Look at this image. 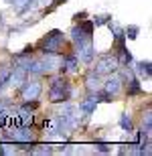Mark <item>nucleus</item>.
<instances>
[{
	"mask_svg": "<svg viewBox=\"0 0 152 156\" xmlns=\"http://www.w3.org/2000/svg\"><path fill=\"white\" fill-rule=\"evenodd\" d=\"M136 71H138V73H140L142 77H146V79H150V75H152L150 61H140V63H136Z\"/></svg>",
	"mask_w": 152,
	"mask_h": 156,
	"instance_id": "ddd939ff",
	"label": "nucleus"
},
{
	"mask_svg": "<svg viewBox=\"0 0 152 156\" xmlns=\"http://www.w3.org/2000/svg\"><path fill=\"white\" fill-rule=\"evenodd\" d=\"M95 108H97V101H95V95L94 93H89L87 98L83 99V101H79V108H77V112L81 114V116H91L95 112Z\"/></svg>",
	"mask_w": 152,
	"mask_h": 156,
	"instance_id": "1a4fd4ad",
	"label": "nucleus"
},
{
	"mask_svg": "<svg viewBox=\"0 0 152 156\" xmlns=\"http://www.w3.org/2000/svg\"><path fill=\"white\" fill-rule=\"evenodd\" d=\"M4 27V18H2V14H0V29Z\"/></svg>",
	"mask_w": 152,
	"mask_h": 156,
	"instance_id": "412c9836",
	"label": "nucleus"
},
{
	"mask_svg": "<svg viewBox=\"0 0 152 156\" xmlns=\"http://www.w3.org/2000/svg\"><path fill=\"white\" fill-rule=\"evenodd\" d=\"M63 43H65L63 30L53 29L51 33H47V35L39 41V51H41L43 55H59V53H61Z\"/></svg>",
	"mask_w": 152,
	"mask_h": 156,
	"instance_id": "f03ea898",
	"label": "nucleus"
},
{
	"mask_svg": "<svg viewBox=\"0 0 152 156\" xmlns=\"http://www.w3.org/2000/svg\"><path fill=\"white\" fill-rule=\"evenodd\" d=\"M47 2H49V0H47Z\"/></svg>",
	"mask_w": 152,
	"mask_h": 156,
	"instance_id": "4be33fe9",
	"label": "nucleus"
},
{
	"mask_svg": "<svg viewBox=\"0 0 152 156\" xmlns=\"http://www.w3.org/2000/svg\"><path fill=\"white\" fill-rule=\"evenodd\" d=\"M104 91L108 93L110 98H116L118 93L122 91V77H120V75H111V73H110V79L105 81Z\"/></svg>",
	"mask_w": 152,
	"mask_h": 156,
	"instance_id": "6e6552de",
	"label": "nucleus"
},
{
	"mask_svg": "<svg viewBox=\"0 0 152 156\" xmlns=\"http://www.w3.org/2000/svg\"><path fill=\"white\" fill-rule=\"evenodd\" d=\"M10 71H12V65H0V91H2V89L8 85Z\"/></svg>",
	"mask_w": 152,
	"mask_h": 156,
	"instance_id": "f8f14e48",
	"label": "nucleus"
},
{
	"mask_svg": "<svg viewBox=\"0 0 152 156\" xmlns=\"http://www.w3.org/2000/svg\"><path fill=\"white\" fill-rule=\"evenodd\" d=\"M150 126H152V116H150V112H146V118L142 120V132L150 134Z\"/></svg>",
	"mask_w": 152,
	"mask_h": 156,
	"instance_id": "f3484780",
	"label": "nucleus"
},
{
	"mask_svg": "<svg viewBox=\"0 0 152 156\" xmlns=\"http://www.w3.org/2000/svg\"><path fill=\"white\" fill-rule=\"evenodd\" d=\"M71 95H73V87H71V81L65 75L53 77L51 83H49V91H47V99L51 104H63V101H69Z\"/></svg>",
	"mask_w": 152,
	"mask_h": 156,
	"instance_id": "f257e3e1",
	"label": "nucleus"
},
{
	"mask_svg": "<svg viewBox=\"0 0 152 156\" xmlns=\"http://www.w3.org/2000/svg\"><path fill=\"white\" fill-rule=\"evenodd\" d=\"M118 69H120V63H118L116 53H105V55H101L95 61V67H94V71L97 75H110V73H116Z\"/></svg>",
	"mask_w": 152,
	"mask_h": 156,
	"instance_id": "7ed1b4c3",
	"label": "nucleus"
},
{
	"mask_svg": "<svg viewBox=\"0 0 152 156\" xmlns=\"http://www.w3.org/2000/svg\"><path fill=\"white\" fill-rule=\"evenodd\" d=\"M94 144H95V148H97L100 152H110V144H108V142H101V140H95Z\"/></svg>",
	"mask_w": 152,
	"mask_h": 156,
	"instance_id": "a211bd4d",
	"label": "nucleus"
},
{
	"mask_svg": "<svg viewBox=\"0 0 152 156\" xmlns=\"http://www.w3.org/2000/svg\"><path fill=\"white\" fill-rule=\"evenodd\" d=\"M85 16H87V12H77V14H75V23H77V20H83Z\"/></svg>",
	"mask_w": 152,
	"mask_h": 156,
	"instance_id": "aec40b11",
	"label": "nucleus"
},
{
	"mask_svg": "<svg viewBox=\"0 0 152 156\" xmlns=\"http://www.w3.org/2000/svg\"><path fill=\"white\" fill-rule=\"evenodd\" d=\"M75 55L77 59L85 65H91L95 59V49H94V39H85L81 43H77L75 45Z\"/></svg>",
	"mask_w": 152,
	"mask_h": 156,
	"instance_id": "39448f33",
	"label": "nucleus"
},
{
	"mask_svg": "<svg viewBox=\"0 0 152 156\" xmlns=\"http://www.w3.org/2000/svg\"><path fill=\"white\" fill-rule=\"evenodd\" d=\"M94 23L91 20H87V18H83V20H77L75 27L71 29V39H73V43H81V41L85 39H91L94 37Z\"/></svg>",
	"mask_w": 152,
	"mask_h": 156,
	"instance_id": "20e7f679",
	"label": "nucleus"
},
{
	"mask_svg": "<svg viewBox=\"0 0 152 156\" xmlns=\"http://www.w3.org/2000/svg\"><path fill=\"white\" fill-rule=\"evenodd\" d=\"M138 33H140V29H138L136 24H132V27H128V29H124L126 39H136V37H138Z\"/></svg>",
	"mask_w": 152,
	"mask_h": 156,
	"instance_id": "dca6fc26",
	"label": "nucleus"
},
{
	"mask_svg": "<svg viewBox=\"0 0 152 156\" xmlns=\"http://www.w3.org/2000/svg\"><path fill=\"white\" fill-rule=\"evenodd\" d=\"M10 4L18 14H24V12H29L35 6V0H10Z\"/></svg>",
	"mask_w": 152,
	"mask_h": 156,
	"instance_id": "9b49d317",
	"label": "nucleus"
},
{
	"mask_svg": "<svg viewBox=\"0 0 152 156\" xmlns=\"http://www.w3.org/2000/svg\"><path fill=\"white\" fill-rule=\"evenodd\" d=\"M33 154H51L53 152V148H49V146H43V148H33Z\"/></svg>",
	"mask_w": 152,
	"mask_h": 156,
	"instance_id": "6ab92c4d",
	"label": "nucleus"
},
{
	"mask_svg": "<svg viewBox=\"0 0 152 156\" xmlns=\"http://www.w3.org/2000/svg\"><path fill=\"white\" fill-rule=\"evenodd\" d=\"M85 87H87L89 93H94V91H97V89H100V75H97L94 69L85 75Z\"/></svg>",
	"mask_w": 152,
	"mask_h": 156,
	"instance_id": "9d476101",
	"label": "nucleus"
},
{
	"mask_svg": "<svg viewBox=\"0 0 152 156\" xmlns=\"http://www.w3.org/2000/svg\"><path fill=\"white\" fill-rule=\"evenodd\" d=\"M41 91H43V83L39 79H27L20 85V98L24 101H29V99H39L41 98Z\"/></svg>",
	"mask_w": 152,
	"mask_h": 156,
	"instance_id": "423d86ee",
	"label": "nucleus"
},
{
	"mask_svg": "<svg viewBox=\"0 0 152 156\" xmlns=\"http://www.w3.org/2000/svg\"><path fill=\"white\" fill-rule=\"evenodd\" d=\"M79 69V59H77L75 51L73 53H65L63 57H61V63H59V71L61 73H69V71H77Z\"/></svg>",
	"mask_w": 152,
	"mask_h": 156,
	"instance_id": "0eeeda50",
	"label": "nucleus"
},
{
	"mask_svg": "<svg viewBox=\"0 0 152 156\" xmlns=\"http://www.w3.org/2000/svg\"><path fill=\"white\" fill-rule=\"evenodd\" d=\"M111 20V14H100V16H95L91 23H94V27H101V24H108Z\"/></svg>",
	"mask_w": 152,
	"mask_h": 156,
	"instance_id": "2eb2a0df",
	"label": "nucleus"
},
{
	"mask_svg": "<svg viewBox=\"0 0 152 156\" xmlns=\"http://www.w3.org/2000/svg\"><path fill=\"white\" fill-rule=\"evenodd\" d=\"M120 126L126 130V132H134V126H132V120H130V116L128 114H120Z\"/></svg>",
	"mask_w": 152,
	"mask_h": 156,
	"instance_id": "4468645a",
	"label": "nucleus"
}]
</instances>
